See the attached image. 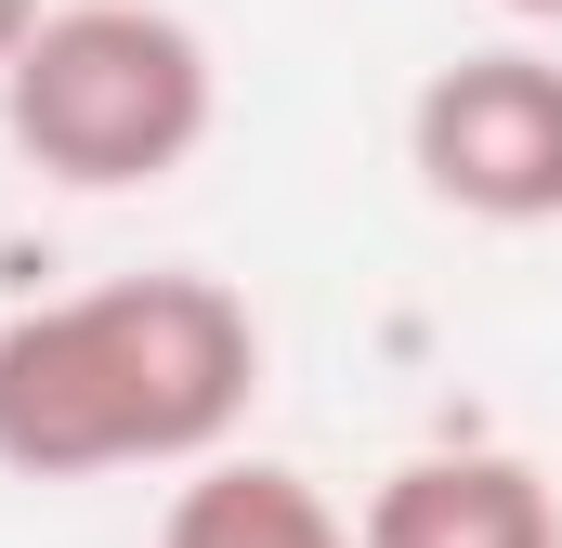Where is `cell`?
<instances>
[{"label":"cell","instance_id":"6da1fadb","mask_svg":"<svg viewBox=\"0 0 562 548\" xmlns=\"http://www.w3.org/2000/svg\"><path fill=\"white\" fill-rule=\"evenodd\" d=\"M249 392H262V313L223 274H105L0 327V470L13 483L196 470L236 444Z\"/></svg>","mask_w":562,"mask_h":548},{"label":"cell","instance_id":"5b68a950","mask_svg":"<svg viewBox=\"0 0 562 548\" xmlns=\"http://www.w3.org/2000/svg\"><path fill=\"white\" fill-rule=\"evenodd\" d=\"M157 548H367V536L288 457H196L170 483V510H157Z\"/></svg>","mask_w":562,"mask_h":548},{"label":"cell","instance_id":"8992f818","mask_svg":"<svg viewBox=\"0 0 562 548\" xmlns=\"http://www.w3.org/2000/svg\"><path fill=\"white\" fill-rule=\"evenodd\" d=\"M40 13H53V0H0V66L26 53V26H40Z\"/></svg>","mask_w":562,"mask_h":548},{"label":"cell","instance_id":"3957f363","mask_svg":"<svg viewBox=\"0 0 562 548\" xmlns=\"http://www.w3.org/2000/svg\"><path fill=\"white\" fill-rule=\"evenodd\" d=\"M406 170L458 222H562V66L524 39L431 66L406 105Z\"/></svg>","mask_w":562,"mask_h":548},{"label":"cell","instance_id":"52a82bcc","mask_svg":"<svg viewBox=\"0 0 562 548\" xmlns=\"http://www.w3.org/2000/svg\"><path fill=\"white\" fill-rule=\"evenodd\" d=\"M510 13H562V0H510Z\"/></svg>","mask_w":562,"mask_h":548},{"label":"cell","instance_id":"7a4b0ae2","mask_svg":"<svg viewBox=\"0 0 562 548\" xmlns=\"http://www.w3.org/2000/svg\"><path fill=\"white\" fill-rule=\"evenodd\" d=\"M223 118V66L170 0H53L0 66V132L66 196H144Z\"/></svg>","mask_w":562,"mask_h":548},{"label":"cell","instance_id":"277c9868","mask_svg":"<svg viewBox=\"0 0 562 548\" xmlns=\"http://www.w3.org/2000/svg\"><path fill=\"white\" fill-rule=\"evenodd\" d=\"M367 548H562V510L537 457L510 444H431L406 470H380V496L353 510Z\"/></svg>","mask_w":562,"mask_h":548}]
</instances>
